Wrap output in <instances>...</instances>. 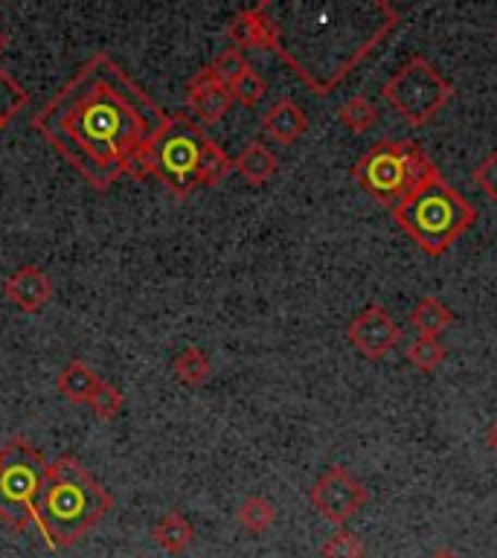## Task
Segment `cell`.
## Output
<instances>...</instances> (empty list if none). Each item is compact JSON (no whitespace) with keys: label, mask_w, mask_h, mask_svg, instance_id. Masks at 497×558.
Masks as SVG:
<instances>
[{"label":"cell","mask_w":497,"mask_h":558,"mask_svg":"<svg viewBox=\"0 0 497 558\" xmlns=\"http://www.w3.org/2000/svg\"><path fill=\"white\" fill-rule=\"evenodd\" d=\"M169 113L108 56L96 52L33 120L35 131L96 190L148 178V148Z\"/></svg>","instance_id":"1"},{"label":"cell","mask_w":497,"mask_h":558,"mask_svg":"<svg viewBox=\"0 0 497 558\" xmlns=\"http://www.w3.org/2000/svg\"><path fill=\"white\" fill-rule=\"evenodd\" d=\"M111 495L73 457L47 465L35 497V526L52 549L73 547L90 526L111 512Z\"/></svg>","instance_id":"2"},{"label":"cell","mask_w":497,"mask_h":558,"mask_svg":"<svg viewBox=\"0 0 497 558\" xmlns=\"http://www.w3.org/2000/svg\"><path fill=\"white\" fill-rule=\"evenodd\" d=\"M392 221L427 256H443L445 251H451V244L460 242L462 233H469L477 221V209L436 169L392 207Z\"/></svg>","instance_id":"3"},{"label":"cell","mask_w":497,"mask_h":558,"mask_svg":"<svg viewBox=\"0 0 497 558\" xmlns=\"http://www.w3.org/2000/svg\"><path fill=\"white\" fill-rule=\"evenodd\" d=\"M436 172V163L413 140H381L369 151L357 157L352 178L357 186L378 204L396 207L408 192H413L427 174Z\"/></svg>","instance_id":"4"},{"label":"cell","mask_w":497,"mask_h":558,"mask_svg":"<svg viewBox=\"0 0 497 558\" xmlns=\"http://www.w3.org/2000/svg\"><path fill=\"white\" fill-rule=\"evenodd\" d=\"M384 99L392 105V111L399 113L408 125L422 129L451 102L453 85L425 56H410L384 82Z\"/></svg>","instance_id":"5"},{"label":"cell","mask_w":497,"mask_h":558,"mask_svg":"<svg viewBox=\"0 0 497 558\" xmlns=\"http://www.w3.org/2000/svg\"><path fill=\"white\" fill-rule=\"evenodd\" d=\"M204 143L207 137L198 122H192L183 113H172L148 148V172L160 178L172 195L186 198L198 186V160Z\"/></svg>","instance_id":"6"},{"label":"cell","mask_w":497,"mask_h":558,"mask_svg":"<svg viewBox=\"0 0 497 558\" xmlns=\"http://www.w3.org/2000/svg\"><path fill=\"white\" fill-rule=\"evenodd\" d=\"M47 465L50 462H44L26 439H12L7 448H0V518L12 530H26L35 523V497Z\"/></svg>","instance_id":"7"},{"label":"cell","mask_w":497,"mask_h":558,"mask_svg":"<svg viewBox=\"0 0 497 558\" xmlns=\"http://www.w3.org/2000/svg\"><path fill=\"white\" fill-rule=\"evenodd\" d=\"M308 500L317 512L326 518L335 526H343L347 521H352L361 509L369 500V492L361 480L352 474L343 465H329L323 471L317 483L308 492Z\"/></svg>","instance_id":"8"},{"label":"cell","mask_w":497,"mask_h":558,"mask_svg":"<svg viewBox=\"0 0 497 558\" xmlns=\"http://www.w3.org/2000/svg\"><path fill=\"white\" fill-rule=\"evenodd\" d=\"M347 338L349 343L357 349V355L369 357V361H381V357L399 343L401 329L384 305L373 303L366 305L364 312L349 323Z\"/></svg>","instance_id":"9"},{"label":"cell","mask_w":497,"mask_h":558,"mask_svg":"<svg viewBox=\"0 0 497 558\" xmlns=\"http://www.w3.org/2000/svg\"><path fill=\"white\" fill-rule=\"evenodd\" d=\"M227 38L235 44V50H277L279 26L277 17H270V3L242 9L239 15L230 17L227 24Z\"/></svg>","instance_id":"10"},{"label":"cell","mask_w":497,"mask_h":558,"mask_svg":"<svg viewBox=\"0 0 497 558\" xmlns=\"http://www.w3.org/2000/svg\"><path fill=\"white\" fill-rule=\"evenodd\" d=\"M186 105L201 122H218L233 108V94H230V87H225L213 76V70L204 68L186 85Z\"/></svg>","instance_id":"11"},{"label":"cell","mask_w":497,"mask_h":558,"mask_svg":"<svg viewBox=\"0 0 497 558\" xmlns=\"http://www.w3.org/2000/svg\"><path fill=\"white\" fill-rule=\"evenodd\" d=\"M3 291H7L9 303H15V308H21L26 314H35L41 312L44 305L52 300V279L38 265H24V268H17L7 279Z\"/></svg>","instance_id":"12"},{"label":"cell","mask_w":497,"mask_h":558,"mask_svg":"<svg viewBox=\"0 0 497 558\" xmlns=\"http://www.w3.org/2000/svg\"><path fill=\"white\" fill-rule=\"evenodd\" d=\"M308 129V117L294 99H279L270 105V111L262 117V131L270 140H277L279 146H291L296 140L303 137Z\"/></svg>","instance_id":"13"},{"label":"cell","mask_w":497,"mask_h":558,"mask_svg":"<svg viewBox=\"0 0 497 558\" xmlns=\"http://www.w3.org/2000/svg\"><path fill=\"white\" fill-rule=\"evenodd\" d=\"M233 169L242 174L251 186H262V183H268L270 178L277 174L279 160L262 140H253V143H247V146L239 151V157L233 160Z\"/></svg>","instance_id":"14"},{"label":"cell","mask_w":497,"mask_h":558,"mask_svg":"<svg viewBox=\"0 0 497 558\" xmlns=\"http://www.w3.org/2000/svg\"><path fill=\"white\" fill-rule=\"evenodd\" d=\"M151 538H155L157 547L166 549V553H172V556H178V553L192 547V541H195V526H192L186 514L174 512L172 509V512H166L163 518L155 523Z\"/></svg>","instance_id":"15"},{"label":"cell","mask_w":497,"mask_h":558,"mask_svg":"<svg viewBox=\"0 0 497 558\" xmlns=\"http://www.w3.org/2000/svg\"><path fill=\"white\" fill-rule=\"evenodd\" d=\"M99 384H102V378L85 361H70L59 373V392L73 404H90Z\"/></svg>","instance_id":"16"},{"label":"cell","mask_w":497,"mask_h":558,"mask_svg":"<svg viewBox=\"0 0 497 558\" xmlns=\"http://www.w3.org/2000/svg\"><path fill=\"white\" fill-rule=\"evenodd\" d=\"M451 323L453 312L434 294L422 296L413 314H410V326L419 331V338H439Z\"/></svg>","instance_id":"17"},{"label":"cell","mask_w":497,"mask_h":558,"mask_svg":"<svg viewBox=\"0 0 497 558\" xmlns=\"http://www.w3.org/2000/svg\"><path fill=\"white\" fill-rule=\"evenodd\" d=\"M235 521L242 523L247 532H253V535H262V532H268L277 523V506L262 495L244 497L242 506L235 509Z\"/></svg>","instance_id":"18"},{"label":"cell","mask_w":497,"mask_h":558,"mask_svg":"<svg viewBox=\"0 0 497 558\" xmlns=\"http://www.w3.org/2000/svg\"><path fill=\"white\" fill-rule=\"evenodd\" d=\"M172 373L174 378L181 384H186V387H201V384L209 378V373H213V364H209V357L204 349L190 347L174 355Z\"/></svg>","instance_id":"19"},{"label":"cell","mask_w":497,"mask_h":558,"mask_svg":"<svg viewBox=\"0 0 497 558\" xmlns=\"http://www.w3.org/2000/svg\"><path fill=\"white\" fill-rule=\"evenodd\" d=\"M230 169H233V160L227 157V151L216 140L207 137L198 160V186H216L218 181H225Z\"/></svg>","instance_id":"20"},{"label":"cell","mask_w":497,"mask_h":558,"mask_svg":"<svg viewBox=\"0 0 497 558\" xmlns=\"http://www.w3.org/2000/svg\"><path fill=\"white\" fill-rule=\"evenodd\" d=\"M338 120L343 122L352 134H366V131L373 129L375 122H378V111H375V105L369 102L366 96L357 94L340 105Z\"/></svg>","instance_id":"21"},{"label":"cell","mask_w":497,"mask_h":558,"mask_svg":"<svg viewBox=\"0 0 497 558\" xmlns=\"http://www.w3.org/2000/svg\"><path fill=\"white\" fill-rule=\"evenodd\" d=\"M26 102H29V94L17 85L15 78L9 76L7 70L0 68V131L15 120L17 111H21Z\"/></svg>","instance_id":"22"},{"label":"cell","mask_w":497,"mask_h":558,"mask_svg":"<svg viewBox=\"0 0 497 558\" xmlns=\"http://www.w3.org/2000/svg\"><path fill=\"white\" fill-rule=\"evenodd\" d=\"M448 355V349L439 343V338H416L408 347V361L416 366L419 373H434L439 369Z\"/></svg>","instance_id":"23"},{"label":"cell","mask_w":497,"mask_h":558,"mask_svg":"<svg viewBox=\"0 0 497 558\" xmlns=\"http://www.w3.org/2000/svg\"><path fill=\"white\" fill-rule=\"evenodd\" d=\"M247 68H251V64L244 59V52L235 50V47H227L225 52H218L216 59H213V64H209L213 76H216L225 87H233L235 82L244 76V70Z\"/></svg>","instance_id":"24"},{"label":"cell","mask_w":497,"mask_h":558,"mask_svg":"<svg viewBox=\"0 0 497 558\" xmlns=\"http://www.w3.org/2000/svg\"><path fill=\"white\" fill-rule=\"evenodd\" d=\"M323 558H364L366 549H364V541L357 538L352 530H338L335 535L326 538L320 549Z\"/></svg>","instance_id":"25"},{"label":"cell","mask_w":497,"mask_h":558,"mask_svg":"<svg viewBox=\"0 0 497 558\" xmlns=\"http://www.w3.org/2000/svg\"><path fill=\"white\" fill-rule=\"evenodd\" d=\"M230 94H233V102L244 105V108H253V105L262 102V96L268 94V82L256 73L253 68L244 70V76L230 87Z\"/></svg>","instance_id":"26"},{"label":"cell","mask_w":497,"mask_h":558,"mask_svg":"<svg viewBox=\"0 0 497 558\" xmlns=\"http://www.w3.org/2000/svg\"><path fill=\"white\" fill-rule=\"evenodd\" d=\"M122 404H125V396L120 392V387H113V384L102 381L96 387L94 399H90V410L96 413V418H102V422H111V418L120 416Z\"/></svg>","instance_id":"27"},{"label":"cell","mask_w":497,"mask_h":558,"mask_svg":"<svg viewBox=\"0 0 497 558\" xmlns=\"http://www.w3.org/2000/svg\"><path fill=\"white\" fill-rule=\"evenodd\" d=\"M471 181L477 183L480 190L486 192L488 198L497 201V148L495 151H488L477 166H474V172H471Z\"/></svg>","instance_id":"28"},{"label":"cell","mask_w":497,"mask_h":558,"mask_svg":"<svg viewBox=\"0 0 497 558\" xmlns=\"http://www.w3.org/2000/svg\"><path fill=\"white\" fill-rule=\"evenodd\" d=\"M486 442H488V448H492V451L497 453V422H492V425H488Z\"/></svg>","instance_id":"29"},{"label":"cell","mask_w":497,"mask_h":558,"mask_svg":"<svg viewBox=\"0 0 497 558\" xmlns=\"http://www.w3.org/2000/svg\"><path fill=\"white\" fill-rule=\"evenodd\" d=\"M431 558H457V556H453L451 549H439V553H434V556H431Z\"/></svg>","instance_id":"30"},{"label":"cell","mask_w":497,"mask_h":558,"mask_svg":"<svg viewBox=\"0 0 497 558\" xmlns=\"http://www.w3.org/2000/svg\"><path fill=\"white\" fill-rule=\"evenodd\" d=\"M7 44H9V38H7V33H3V29H0V52L7 50Z\"/></svg>","instance_id":"31"},{"label":"cell","mask_w":497,"mask_h":558,"mask_svg":"<svg viewBox=\"0 0 497 558\" xmlns=\"http://www.w3.org/2000/svg\"><path fill=\"white\" fill-rule=\"evenodd\" d=\"M495 35H497V29H495Z\"/></svg>","instance_id":"32"}]
</instances>
